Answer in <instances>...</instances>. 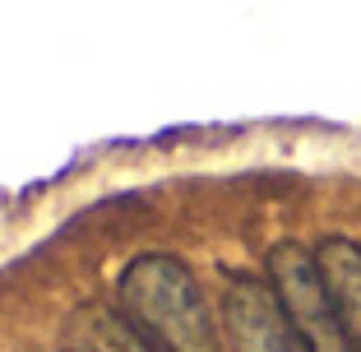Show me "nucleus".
<instances>
[{"label":"nucleus","mask_w":361,"mask_h":352,"mask_svg":"<svg viewBox=\"0 0 361 352\" xmlns=\"http://www.w3.org/2000/svg\"><path fill=\"white\" fill-rule=\"evenodd\" d=\"M264 265H269V283L283 297L287 315L301 329V339L310 343V352H357L348 339V324H343L338 306L329 297V288H324L315 250H306L297 241H278Z\"/></svg>","instance_id":"f03ea898"},{"label":"nucleus","mask_w":361,"mask_h":352,"mask_svg":"<svg viewBox=\"0 0 361 352\" xmlns=\"http://www.w3.org/2000/svg\"><path fill=\"white\" fill-rule=\"evenodd\" d=\"M116 306L158 352H223L209 301L176 255H135L116 278Z\"/></svg>","instance_id":"f257e3e1"},{"label":"nucleus","mask_w":361,"mask_h":352,"mask_svg":"<svg viewBox=\"0 0 361 352\" xmlns=\"http://www.w3.org/2000/svg\"><path fill=\"white\" fill-rule=\"evenodd\" d=\"M315 265L324 274V288H329L343 324H348L352 348L361 352V245L348 236H324L315 245Z\"/></svg>","instance_id":"20e7f679"},{"label":"nucleus","mask_w":361,"mask_h":352,"mask_svg":"<svg viewBox=\"0 0 361 352\" xmlns=\"http://www.w3.org/2000/svg\"><path fill=\"white\" fill-rule=\"evenodd\" d=\"M223 324L232 352H310L301 329L292 324L283 297L269 278L227 274L223 283Z\"/></svg>","instance_id":"7ed1b4c3"},{"label":"nucleus","mask_w":361,"mask_h":352,"mask_svg":"<svg viewBox=\"0 0 361 352\" xmlns=\"http://www.w3.org/2000/svg\"><path fill=\"white\" fill-rule=\"evenodd\" d=\"M65 352H158L121 306H79L65 324Z\"/></svg>","instance_id":"39448f33"}]
</instances>
